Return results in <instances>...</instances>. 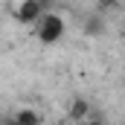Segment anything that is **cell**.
Here are the masks:
<instances>
[{
    "instance_id": "obj_1",
    "label": "cell",
    "mask_w": 125,
    "mask_h": 125,
    "mask_svg": "<svg viewBox=\"0 0 125 125\" xmlns=\"http://www.w3.org/2000/svg\"><path fill=\"white\" fill-rule=\"evenodd\" d=\"M35 35H38V41L41 44H58L64 38V18L58 12H47L38 23H35Z\"/></svg>"
},
{
    "instance_id": "obj_2",
    "label": "cell",
    "mask_w": 125,
    "mask_h": 125,
    "mask_svg": "<svg viewBox=\"0 0 125 125\" xmlns=\"http://www.w3.org/2000/svg\"><path fill=\"white\" fill-rule=\"evenodd\" d=\"M18 23H38L47 15V3L44 0H18V6L12 9Z\"/></svg>"
},
{
    "instance_id": "obj_3",
    "label": "cell",
    "mask_w": 125,
    "mask_h": 125,
    "mask_svg": "<svg viewBox=\"0 0 125 125\" xmlns=\"http://www.w3.org/2000/svg\"><path fill=\"white\" fill-rule=\"evenodd\" d=\"M67 119L76 122V125H82L84 119H90V105H87V99H73L70 108H67Z\"/></svg>"
},
{
    "instance_id": "obj_4",
    "label": "cell",
    "mask_w": 125,
    "mask_h": 125,
    "mask_svg": "<svg viewBox=\"0 0 125 125\" xmlns=\"http://www.w3.org/2000/svg\"><path fill=\"white\" fill-rule=\"evenodd\" d=\"M15 122L18 125H41V114L32 111V108H21V111L15 114Z\"/></svg>"
},
{
    "instance_id": "obj_5",
    "label": "cell",
    "mask_w": 125,
    "mask_h": 125,
    "mask_svg": "<svg viewBox=\"0 0 125 125\" xmlns=\"http://www.w3.org/2000/svg\"><path fill=\"white\" fill-rule=\"evenodd\" d=\"M84 29H87V35H99V32H102V21H99V18H90Z\"/></svg>"
},
{
    "instance_id": "obj_6",
    "label": "cell",
    "mask_w": 125,
    "mask_h": 125,
    "mask_svg": "<svg viewBox=\"0 0 125 125\" xmlns=\"http://www.w3.org/2000/svg\"><path fill=\"white\" fill-rule=\"evenodd\" d=\"M96 6H99L102 12H111V9H116V6H119V0H96Z\"/></svg>"
},
{
    "instance_id": "obj_7",
    "label": "cell",
    "mask_w": 125,
    "mask_h": 125,
    "mask_svg": "<svg viewBox=\"0 0 125 125\" xmlns=\"http://www.w3.org/2000/svg\"><path fill=\"white\" fill-rule=\"evenodd\" d=\"M82 125H105V122H102L99 116H90V119H84V122H82Z\"/></svg>"
},
{
    "instance_id": "obj_8",
    "label": "cell",
    "mask_w": 125,
    "mask_h": 125,
    "mask_svg": "<svg viewBox=\"0 0 125 125\" xmlns=\"http://www.w3.org/2000/svg\"><path fill=\"white\" fill-rule=\"evenodd\" d=\"M122 41H125V23H122Z\"/></svg>"
}]
</instances>
